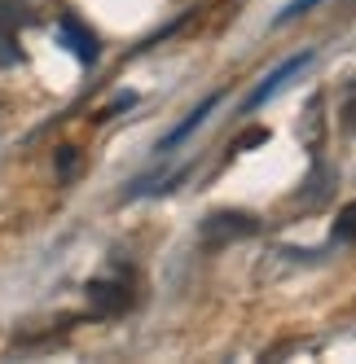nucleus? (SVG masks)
<instances>
[{
    "label": "nucleus",
    "mask_w": 356,
    "mask_h": 364,
    "mask_svg": "<svg viewBox=\"0 0 356 364\" xmlns=\"http://www.w3.org/2000/svg\"><path fill=\"white\" fill-rule=\"evenodd\" d=\"M260 224L251 220V215H242V211H216V215H207L202 220V246H229V242H242V237H251Z\"/></svg>",
    "instance_id": "obj_1"
},
{
    "label": "nucleus",
    "mask_w": 356,
    "mask_h": 364,
    "mask_svg": "<svg viewBox=\"0 0 356 364\" xmlns=\"http://www.w3.org/2000/svg\"><path fill=\"white\" fill-rule=\"evenodd\" d=\"M58 171H62V176L75 171V149H70V145H62V154H58Z\"/></svg>",
    "instance_id": "obj_11"
},
{
    "label": "nucleus",
    "mask_w": 356,
    "mask_h": 364,
    "mask_svg": "<svg viewBox=\"0 0 356 364\" xmlns=\"http://www.w3.org/2000/svg\"><path fill=\"white\" fill-rule=\"evenodd\" d=\"M313 5H317V0H290V5H286L282 14H277V27H286V22H290V18H299V14H308Z\"/></svg>",
    "instance_id": "obj_7"
},
{
    "label": "nucleus",
    "mask_w": 356,
    "mask_h": 364,
    "mask_svg": "<svg viewBox=\"0 0 356 364\" xmlns=\"http://www.w3.org/2000/svg\"><path fill=\"white\" fill-rule=\"evenodd\" d=\"M308 62H313V53H295V58H286V62L277 66V70L268 75V80H264V84H260L256 92H251V97L242 101V110H260L264 101H268V97H277V92H282V88H286V80H290V75H299V70L308 66Z\"/></svg>",
    "instance_id": "obj_2"
},
{
    "label": "nucleus",
    "mask_w": 356,
    "mask_h": 364,
    "mask_svg": "<svg viewBox=\"0 0 356 364\" xmlns=\"http://www.w3.org/2000/svg\"><path fill=\"white\" fill-rule=\"evenodd\" d=\"M132 106H137V97H132V92H119V97L110 101V106H101V114H97V119H110V114H119V110H132Z\"/></svg>",
    "instance_id": "obj_8"
},
{
    "label": "nucleus",
    "mask_w": 356,
    "mask_h": 364,
    "mask_svg": "<svg viewBox=\"0 0 356 364\" xmlns=\"http://www.w3.org/2000/svg\"><path fill=\"white\" fill-rule=\"evenodd\" d=\"M220 97H224V92H211L207 101H202V106H194V110H189V119H185V123H176L172 132H167V136L159 141V154H167V149H176V145H181V141H189V136L198 132V127L207 123V114H211V110L220 106Z\"/></svg>",
    "instance_id": "obj_4"
},
{
    "label": "nucleus",
    "mask_w": 356,
    "mask_h": 364,
    "mask_svg": "<svg viewBox=\"0 0 356 364\" xmlns=\"http://www.w3.org/2000/svg\"><path fill=\"white\" fill-rule=\"evenodd\" d=\"M88 307L97 316H119L128 307V285L119 281H88Z\"/></svg>",
    "instance_id": "obj_3"
},
{
    "label": "nucleus",
    "mask_w": 356,
    "mask_h": 364,
    "mask_svg": "<svg viewBox=\"0 0 356 364\" xmlns=\"http://www.w3.org/2000/svg\"><path fill=\"white\" fill-rule=\"evenodd\" d=\"M264 141H268V127H251V132H246L234 149H251V145H264Z\"/></svg>",
    "instance_id": "obj_10"
},
{
    "label": "nucleus",
    "mask_w": 356,
    "mask_h": 364,
    "mask_svg": "<svg viewBox=\"0 0 356 364\" xmlns=\"http://www.w3.org/2000/svg\"><path fill=\"white\" fill-rule=\"evenodd\" d=\"M9 62H18V48H14L9 27H0V66H9Z\"/></svg>",
    "instance_id": "obj_9"
},
{
    "label": "nucleus",
    "mask_w": 356,
    "mask_h": 364,
    "mask_svg": "<svg viewBox=\"0 0 356 364\" xmlns=\"http://www.w3.org/2000/svg\"><path fill=\"white\" fill-rule=\"evenodd\" d=\"M62 36H66V44H70V53H75V58H84V62L97 58V40H93L75 18H62Z\"/></svg>",
    "instance_id": "obj_5"
},
{
    "label": "nucleus",
    "mask_w": 356,
    "mask_h": 364,
    "mask_svg": "<svg viewBox=\"0 0 356 364\" xmlns=\"http://www.w3.org/2000/svg\"><path fill=\"white\" fill-rule=\"evenodd\" d=\"M335 237H339V242H352V237H356V202L339 211V220H335Z\"/></svg>",
    "instance_id": "obj_6"
}]
</instances>
